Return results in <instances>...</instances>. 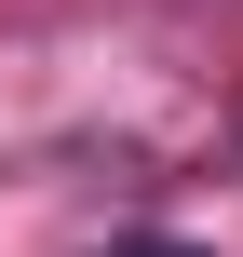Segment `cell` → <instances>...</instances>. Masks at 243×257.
Returning <instances> with one entry per match:
<instances>
[{"label": "cell", "mask_w": 243, "mask_h": 257, "mask_svg": "<svg viewBox=\"0 0 243 257\" xmlns=\"http://www.w3.org/2000/svg\"><path fill=\"white\" fill-rule=\"evenodd\" d=\"M108 257H203V244H108Z\"/></svg>", "instance_id": "1"}]
</instances>
